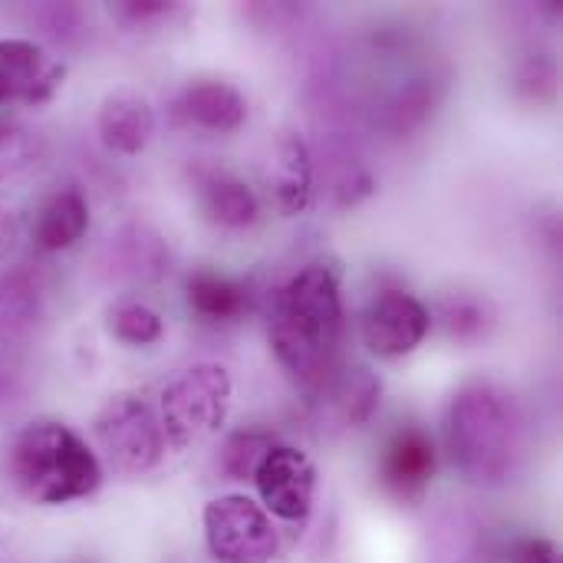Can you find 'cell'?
<instances>
[{"mask_svg": "<svg viewBox=\"0 0 563 563\" xmlns=\"http://www.w3.org/2000/svg\"><path fill=\"white\" fill-rule=\"evenodd\" d=\"M277 363L307 389H320L333 373L343 340L340 277L327 264H307L274 297L267 323Z\"/></svg>", "mask_w": 563, "mask_h": 563, "instance_id": "obj_1", "label": "cell"}, {"mask_svg": "<svg viewBox=\"0 0 563 563\" xmlns=\"http://www.w3.org/2000/svg\"><path fill=\"white\" fill-rule=\"evenodd\" d=\"M445 445L455 468L485 488L505 485L525 455V416L495 383L462 386L445 409Z\"/></svg>", "mask_w": 563, "mask_h": 563, "instance_id": "obj_2", "label": "cell"}, {"mask_svg": "<svg viewBox=\"0 0 563 563\" xmlns=\"http://www.w3.org/2000/svg\"><path fill=\"white\" fill-rule=\"evenodd\" d=\"M7 472L13 488L43 508L82 501L102 485L99 455L59 422H33L26 426L7 455Z\"/></svg>", "mask_w": 563, "mask_h": 563, "instance_id": "obj_3", "label": "cell"}, {"mask_svg": "<svg viewBox=\"0 0 563 563\" xmlns=\"http://www.w3.org/2000/svg\"><path fill=\"white\" fill-rule=\"evenodd\" d=\"M231 412V376L218 363L181 369L158 396V426L168 449H188L211 439Z\"/></svg>", "mask_w": 563, "mask_h": 563, "instance_id": "obj_4", "label": "cell"}, {"mask_svg": "<svg viewBox=\"0 0 563 563\" xmlns=\"http://www.w3.org/2000/svg\"><path fill=\"white\" fill-rule=\"evenodd\" d=\"M92 439L106 465L129 478L152 472L165 455V432L158 426L155 409L132 393L112 396L99 409L92 422Z\"/></svg>", "mask_w": 563, "mask_h": 563, "instance_id": "obj_5", "label": "cell"}, {"mask_svg": "<svg viewBox=\"0 0 563 563\" xmlns=\"http://www.w3.org/2000/svg\"><path fill=\"white\" fill-rule=\"evenodd\" d=\"M205 544L214 563H271L280 551L271 515L247 495H221L205 505Z\"/></svg>", "mask_w": 563, "mask_h": 563, "instance_id": "obj_6", "label": "cell"}, {"mask_svg": "<svg viewBox=\"0 0 563 563\" xmlns=\"http://www.w3.org/2000/svg\"><path fill=\"white\" fill-rule=\"evenodd\" d=\"M254 488L261 508L287 525H303L313 511L317 495V468L294 445H274L261 468L254 472Z\"/></svg>", "mask_w": 563, "mask_h": 563, "instance_id": "obj_7", "label": "cell"}, {"mask_svg": "<svg viewBox=\"0 0 563 563\" xmlns=\"http://www.w3.org/2000/svg\"><path fill=\"white\" fill-rule=\"evenodd\" d=\"M432 317L419 297L409 290H379L363 310V343L379 360H399L422 346Z\"/></svg>", "mask_w": 563, "mask_h": 563, "instance_id": "obj_8", "label": "cell"}, {"mask_svg": "<svg viewBox=\"0 0 563 563\" xmlns=\"http://www.w3.org/2000/svg\"><path fill=\"white\" fill-rule=\"evenodd\" d=\"M66 66L49 59L46 49L23 36L0 40V102L40 106L63 86Z\"/></svg>", "mask_w": 563, "mask_h": 563, "instance_id": "obj_9", "label": "cell"}, {"mask_svg": "<svg viewBox=\"0 0 563 563\" xmlns=\"http://www.w3.org/2000/svg\"><path fill=\"white\" fill-rule=\"evenodd\" d=\"M261 181L284 214H303L313 198V162L300 135H277L261 158Z\"/></svg>", "mask_w": 563, "mask_h": 563, "instance_id": "obj_10", "label": "cell"}, {"mask_svg": "<svg viewBox=\"0 0 563 563\" xmlns=\"http://www.w3.org/2000/svg\"><path fill=\"white\" fill-rule=\"evenodd\" d=\"M432 475H435V442H432V435L416 429V426L396 432L393 442L386 445V455H383V465H379L383 488L399 501H419L426 495Z\"/></svg>", "mask_w": 563, "mask_h": 563, "instance_id": "obj_11", "label": "cell"}, {"mask_svg": "<svg viewBox=\"0 0 563 563\" xmlns=\"http://www.w3.org/2000/svg\"><path fill=\"white\" fill-rule=\"evenodd\" d=\"M379 399H383V383L366 366H350L340 373L333 369L320 386V409L340 429L366 426L376 416Z\"/></svg>", "mask_w": 563, "mask_h": 563, "instance_id": "obj_12", "label": "cell"}, {"mask_svg": "<svg viewBox=\"0 0 563 563\" xmlns=\"http://www.w3.org/2000/svg\"><path fill=\"white\" fill-rule=\"evenodd\" d=\"M102 142L119 155H139L155 135V109L142 92L119 89L102 99L96 115Z\"/></svg>", "mask_w": 563, "mask_h": 563, "instance_id": "obj_13", "label": "cell"}, {"mask_svg": "<svg viewBox=\"0 0 563 563\" xmlns=\"http://www.w3.org/2000/svg\"><path fill=\"white\" fill-rule=\"evenodd\" d=\"M175 109L188 125L205 132H234L247 119V99L221 79H198L185 86Z\"/></svg>", "mask_w": 563, "mask_h": 563, "instance_id": "obj_14", "label": "cell"}, {"mask_svg": "<svg viewBox=\"0 0 563 563\" xmlns=\"http://www.w3.org/2000/svg\"><path fill=\"white\" fill-rule=\"evenodd\" d=\"M89 231V201L79 188H63L56 191L36 214L33 241L46 254L69 251L82 234Z\"/></svg>", "mask_w": 563, "mask_h": 563, "instance_id": "obj_15", "label": "cell"}, {"mask_svg": "<svg viewBox=\"0 0 563 563\" xmlns=\"http://www.w3.org/2000/svg\"><path fill=\"white\" fill-rule=\"evenodd\" d=\"M109 267L129 280H155L168 267V247L152 228L125 224L109 238Z\"/></svg>", "mask_w": 563, "mask_h": 563, "instance_id": "obj_16", "label": "cell"}, {"mask_svg": "<svg viewBox=\"0 0 563 563\" xmlns=\"http://www.w3.org/2000/svg\"><path fill=\"white\" fill-rule=\"evenodd\" d=\"M198 188H201L205 214L221 228L241 231V228H251L261 214L257 195L231 172H208Z\"/></svg>", "mask_w": 563, "mask_h": 563, "instance_id": "obj_17", "label": "cell"}, {"mask_svg": "<svg viewBox=\"0 0 563 563\" xmlns=\"http://www.w3.org/2000/svg\"><path fill=\"white\" fill-rule=\"evenodd\" d=\"M40 320V287L30 271L0 274V343L20 340Z\"/></svg>", "mask_w": 563, "mask_h": 563, "instance_id": "obj_18", "label": "cell"}, {"mask_svg": "<svg viewBox=\"0 0 563 563\" xmlns=\"http://www.w3.org/2000/svg\"><path fill=\"white\" fill-rule=\"evenodd\" d=\"M185 290H188L191 310L208 320H234L247 310V294L241 290V284H234L231 277L211 274V271L191 274Z\"/></svg>", "mask_w": 563, "mask_h": 563, "instance_id": "obj_19", "label": "cell"}, {"mask_svg": "<svg viewBox=\"0 0 563 563\" xmlns=\"http://www.w3.org/2000/svg\"><path fill=\"white\" fill-rule=\"evenodd\" d=\"M482 548V528L465 511H445L435 521L432 563H475Z\"/></svg>", "mask_w": 563, "mask_h": 563, "instance_id": "obj_20", "label": "cell"}, {"mask_svg": "<svg viewBox=\"0 0 563 563\" xmlns=\"http://www.w3.org/2000/svg\"><path fill=\"white\" fill-rule=\"evenodd\" d=\"M274 445L277 442L267 432H257V429L234 432L218 455V468L228 482H254V472L261 468V462L267 459Z\"/></svg>", "mask_w": 563, "mask_h": 563, "instance_id": "obj_21", "label": "cell"}, {"mask_svg": "<svg viewBox=\"0 0 563 563\" xmlns=\"http://www.w3.org/2000/svg\"><path fill=\"white\" fill-rule=\"evenodd\" d=\"M43 158V142L26 125L3 119L0 122V185L16 181L20 175L33 172Z\"/></svg>", "mask_w": 563, "mask_h": 563, "instance_id": "obj_22", "label": "cell"}, {"mask_svg": "<svg viewBox=\"0 0 563 563\" xmlns=\"http://www.w3.org/2000/svg\"><path fill=\"white\" fill-rule=\"evenodd\" d=\"M109 333L119 340V343H125V346H152V343H158L162 340V333H165V323H162V317L152 310V307H145V303H139V300H122V303H115L112 310H109Z\"/></svg>", "mask_w": 563, "mask_h": 563, "instance_id": "obj_23", "label": "cell"}, {"mask_svg": "<svg viewBox=\"0 0 563 563\" xmlns=\"http://www.w3.org/2000/svg\"><path fill=\"white\" fill-rule=\"evenodd\" d=\"M488 323L492 320H488L485 303H478L472 297H452V300L442 303V327L455 340H465V343L478 340V336H485Z\"/></svg>", "mask_w": 563, "mask_h": 563, "instance_id": "obj_24", "label": "cell"}, {"mask_svg": "<svg viewBox=\"0 0 563 563\" xmlns=\"http://www.w3.org/2000/svg\"><path fill=\"white\" fill-rule=\"evenodd\" d=\"M429 112H432V89H429L422 79H416L412 86H406V89L396 96V102H393V109H389V125H393L396 132H406V129L422 125Z\"/></svg>", "mask_w": 563, "mask_h": 563, "instance_id": "obj_25", "label": "cell"}, {"mask_svg": "<svg viewBox=\"0 0 563 563\" xmlns=\"http://www.w3.org/2000/svg\"><path fill=\"white\" fill-rule=\"evenodd\" d=\"M511 563H561V551L548 538H525L511 548Z\"/></svg>", "mask_w": 563, "mask_h": 563, "instance_id": "obj_26", "label": "cell"}, {"mask_svg": "<svg viewBox=\"0 0 563 563\" xmlns=\"http://www.w3.org/2000/svg\"><path fill=\"white\" fill-rule=\"evenodd\" d=\"M172 13V3H162V0H125L115 7V16L139 26V23H148V20H158V16H168Z\"/></svg>", "mask_w": 563, "mask_h": 563, "instance_id": "obj_27", "label": "cell"}, {"mask_svg": "<svg viewBox=\"0 0 563 563\" xmlns=\"http://www.w3.org/2000/svg\"><path fill=\"white\" fill-rule=\"evenodd\" d=\"M16 238H20V218L13 208L0 205V264L10 257V251L16 247Z\"/></svg>", "mask_w": 563, "mask_h": 563, "instance_id": "obj_28", "label": "cell"}]
</instances>
